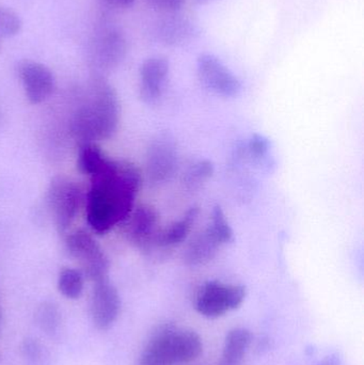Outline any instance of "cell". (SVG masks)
<instances>
[{"mask_svg": "<svg viewBox=\"0 0 364 365\" xmlns=\"http://www.w3.org/2000/svg\"><path fill=\"white\" fill-rule=\"evenodd\" d=\"M141 177L134 165L108 160L91 177L87 195V219L96 233L104 234L124 222L134 210Z\"/></svg>", "mask_w": 364, "mask_h": 365, "instance_id": "obj_1", "label": "cell"}, {"mask_svg": "<svg viewBox=\"0 0 364 365\" xmlns=\"http://www.w3.org/2000/svg\"><path fill=\"white\" fill-rule=\"evenodd\" d=\"M119 98L102 77L90 81L71 119V132L79 145L111 138L119 128Z\"/></svg>", "mask_w": 364, "mask_h": 365, "instance_id": "obj_2", "label": "cell"}, {"mask_svg": "<svg viewBox=\"0 0 364 365\" xmlns=\"http://www.w3.org/2000/svg\"><path fill=\"white\" fill-rule=\"evenodd\" d=\"M245 298L246 287L243 285L209 281L202 285L197 295L196 309L207 319H217L236 310Z\"/></svg>", "mask_w": 364, "mask_h": 365, "instance_id": "obj_3", "label": "cell"}, {"mask_svg": "<svg viewBox=\"0 0 364 365\" xmlns=\"http://www.w3.org/2000/svg\"><path fill=\"white\" fill-rule=\"evenodd\" d=\"M180 165L179 148L172 134L160 133L150 143L145 158V173L153 185L171 181Z\"/></svg>", "mask_w": 364, "mask_h": 365, "instance_id": "obj_4", "label": "cell"}, {"mask_svg": "<svg viewBox=\"0 0 364 365\" xmlns=\"http://www.w3.org/2000/svg\"><path fill=\"white\" fill-rule=\"evenodd\" d=\"M66 250L80 265L85 278L98 282L108 278L109 261L100 245L90 234L76 231L66 238Z\"/></svg>", "mask_w": 364, "mask_h": 365, "instance_id": "obj_5", "label": "cell"}, {"mask_svg": "<svg viewBox=\"0 0 364 365\" xmlns=\"http://www.w3.org/2000/svg\"><path fill=\"white\" fill-rule=\"evenodd\" d=\"M83 201V192L76 182L57 177L49 185L47 192L48 207L60 232L66 231L74 222Z\"/></svg>", "mask_w": 364, "mask_h": 365, "instance_id": "obj_6", "label": "cell"}, {"mask_svg": "<svg viewBox=\"0 0 364 365\" xmlns=\"http://www.w3.org/2000/svg\"><path fill=\"white\" fill-rule=\"evenodd\" d=\"M199 81L209 91L222 98H236L243 91L239 77L216 56L202 53L197 60Z\"/></svg>", "mask_w": 364, "mask_h": 365, "instance_id": "obj_7", "label": "cell"}, {"mask_svg": "<svg viewBox=\"0 0 364 365\" xmlns=\"http://www.w3.org/2000/svg\"><path fill=\"white\" fill-rule=\"evenodd\" d=\"M124 222L128 242L143 251L155 248L156 237L160 232V219L155 208L141 205L132 210Z\"/></svg>", "mask_w": 364, "mask_h": 365, "instance_id": "obj_8", "label": "cell"}, {"mask_svg": "<svg viewBox=\"0 0 364 365\" xmlns=\"http://www.w3.org/2000/svg\"><path fill=\"white\" fill-rule=\"evenodd\" d=\"M121 298L109 278L94 282L91 296V317L98 329L107 330L117 321Z\"/></svg>", "mask_w": 364, "mask_h": 365, "instance_id": "obj_9", "label": "cell"}, {"mask_svg": "<svg viewBox=\"0 0 364 365\" xmlns=\"http://www.w3.org/2000/svg\"><path fill=\"white\" fill-rule=\"evenodd\" d=\"M170 64L166 58L151 57L143 62L139 74V93L147 105H156L164 96Z\"/></svg>", "mask_w": 364, "mask_h": 365, "instance_id": "obj_10", "label": "cell"}, {"mask_svg": "<svg viewBox=\"0 0 364 365\" xmlns=\"http://www.w3.org/2000/svg\"><path fill=\"white\" fill-rule=\"evenodd\" d=\"M19 74L26 96L31 104H40L53 94L56 87L55 77L44 64L34 61L21 62Z\"/></svg>", "mask_w": 364, "mask_h": 365, "instance_id": "obj_11", "label": "cell"}, {"mask_svg": "<svg viewBox=\"0 0 364 365\" xmlns=\"http://www.w3.org/2000/svg\"><path fill=\"white\" fill-rule=\"evenodd\" d=\"M202 341L192 330L167 326V349L172 365L189 364L202 353Z\"/></svg>", "mask_w": 364, "mask_h": 365, "instance_id": "obj_12", "label": "cell"}, {"mask_svg": "<svg viewBox=\"0 0 364 365\" xmlns=\"http://www.w3.org/2000/svg\"><path fill=\"white\" fill-rule=\"evenodd\" d=\"M222 247L211 230L207 227L204 231L194 236V240L189 242L184 252V262L186 265L192 267L205 265L216 257Z\"/></svg>", "mask_w": 364, "mask_h": 365, "instance_id": "obj_13", "label": "cell"}, {"mask_svg": "<svg viewBox=\"0 0 364 365\" xmlns=\"http://www.w3.org/2000/svg\"><path fill=\"white\" fill-rule=\"evenodd\" d=\"M200 210L198 206H192L186 210L181 219L164 230H160L156 237L155 247L158 248H172L185 242L199 218Z\"/></svg>", "mask_w": 364, "mask_h": 365, "instance_id": "obj_14", "label": "cell"}, {"mask_svg": "<svg viewBox=\"0 0 364 365\" xmlns=\"http://www.w3.org/2000/svg\"><path fill=\"white\" fill-rule=\"evenodd\" d=\"M251 340V332L245 328L231 330L224 340L220 365H241Z\"/></svg>", "mask_w": 364, "mask_h": 365, "instance_id": "obj_15", "label": "cell"}, {"mask_svg": "<svg viewBox=\"0 0 364 365\" xmlns=\"http://www.w3.org/2000/svg\"><path fill=\"white\" fill-rule=\"evenodd\" d=\"M100 42V46L98 47V66L102 68H115L125 56V38L120 32L113 30Z\"/></svg>", "mask_w": 364, "mask_h": 365, "instance_id": "obj_16", "label": "cell"}, {"mask_svg": "<svg viewBox=\"0 0 364 365\" xmlns=\"http://www.w3.org/2000/svg\"><path fill=\"white\" fill-rule=\"evenodd\" d=\"M166 334L167 326L154 332L143 349L139 365H172L169 359Z\"/></svg>", "mask_w": 364, "mask_h": 365, "instance_id": "obj_17", "label": "cell"}, {"mask_svg": "<svg viewBox=\"0 0 364 365\" xmlns=\"http://www.w3.org/2000/svg\"><path fill=\"white\" fill-rule=\"evenodd\" d=\"M108 160L96 143H83L79 148L77 166L81 173L92 177L102 170Z\"/></svg>", "mask_w": 364, "mask_h": 365, "instance_id": "obj_18", "label": "cell"}, {"mask_svg": "<svg viewBox=\"0 0 364 365\" xmlns=\"http://www.w3.org/2000/svg\"><path fill=\"white\" fill-rule=\"evenodd\" d=\"M215 173V165L209 160H199L192 163L183 175V185L186 190L194 192L212 179Z\"/></svg>", "mask_w": 364, "mask_h": 365, "instance_id": "obj_19", "label": "cell"}, {"mask_svg": "<svg viewBox=\"0 0 364 365\" xmlns=\"http://www.w3.org/2000/svg\"><path fill=\"white\" fill-rule=\"evenodd\" d=\"M192 34V24L180 17L166 19L160 30L162 40L167 44L177 45L187 41Z\"/></svg>", "mask_w": 364, "mask_h": 365, "instance_id": "obj_20", "label": "cell"}, {"mask_svg": "<svg viewBox=\"0 0 364 365\" xmlns=\"http://www.w3.org/2000/svg\"><path fill=\"white\" fill-rule=\"evenodd\" d=\"M85 285V276L83 272L74 268L61 270L58 279V289L64 297L77 299L80 297Z\"/></svg>", "mask_w": 364, "mask_h": 365, "instance_id": "obj_21", "label": "cell"}, {"mask_svg": "<svg viewBox=\"0 0 364 365\" xmlns=\"http://www.w3.org/2000/svg\"><path fill=\"white\" fill-rule=\"evenodd\" d=\"M207 227L211 230L212 233L217 238L222 246L230 245L234 242V231L229 221L227 220L226 214H224L222 206L216 205L213 208L211 223Z\"/></svg>", "mask_w": 364, "mask_h": 365, "instance_id": "obj_22", "label": "cell"}, {"mask_svg": "<svg viewBox=\"0 0 364 365\" xmlns=\"http://www.w3.org/2000/svg\"><path fill=\"white\" fill-rule=\"evenodd\" d=\"M271 148V141L267 137L261 134H254L247 143V153L256 162L265 163L269 160Z\"/></svg>", "mask_w": 364, "mask_h": 365, "instance_id": "obj_23", "label": "cell"}, {"mask_svg": "<svg viewBox=\"0 0 364 365\" xmlns=\"http://www.w3.org/2000/svg\"><path fill=\"white\" fill-rule=\"evenodd\" d=\"M21 21L10 9L0 6V38H12L21 32Z\"/></svg>", "mask_w": 364, "mask_h": 365, "instance_id": "obj_24", "label": "cell"}, {"mask_svg": "<svg viewBox=\"0 0 364 365\" xmlns=\"http://www.w3.org/2000/svg\"><path fill=\"white\" fill-rule=\"evenodd\" d=\"M152 6L168 14H175L183 8L185 0H150Z\"/></svg>", "mask_w": 364, "mask_h": 365, "instance_id": "obj_25", "label": "cell"}, {"mask_svg": "<svg viewBox=\"0 0 364 365\" xmlns=\"http://www.w3.org/2000/svg\"><path fill=\"white\" fill-rule=\"evenodd\" d=\"M318 365H340L339 356L329 355L321 360Z\"/></svg>", "mask_w": 364, "mask_h": 365, "instance_id": "obj_26", "label": "cell"}, {"mask_svg": "<svg viewBox=\"0 0 364 365\" xmlns=\"http://www.w3.org/2000/svg\"><path fill=\"white\" fill-rule=\"evenodd\" d=\"M105 1L108 2L111 6H118V8H128V6H132L134 0H105Z\"/></svg>", "mask_w": 364, "mask_h": 365, "instance_id": "obj_27", "label": "cell"}, {"mask_svg": "<svg viewBox=\"0 0 364 365\" xmlns=\"http://www.w3.org/2000/svg\"><path fill=\"white\" fill-rule=\"evenodd\" d=\"M201 1H202V0H201Z\"/></svg>", "mask_w": 364, "mask_h": 365, "instance_id": "obj_28", "label": "cell"}]
</instances>
